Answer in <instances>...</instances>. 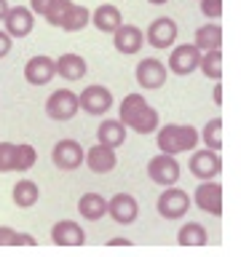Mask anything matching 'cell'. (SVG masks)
<instances>
[{"instance_id":"ab89813d","label":"cell","mask_w":241,"mask_h":257,"mask_svg":"<svg viewBox=\"0 0 241 257\" xmlns=\"http://www.w3.org/2000/svg\"><path fill=\"white\" fill-rule=\"evenodd\" d=\"M148 3H153V6H164V3H169V0H148Z\"/></svg>"},{"instance_id":"9c48e42d","label":"cell","mask_w":241,"mask_h":257,"mask_svg":"<svg viewBox=\"0 0 241 257\" xmlns=\"http://www.w3.org/2000/svg\"><path fill=\"white\" fill-rule=\"evenodd\" d=\"M193 201L201 212L220 217L222 214V185L217 180H201L198 188L193 190Z\"/></svg>"},{"instance_id":"4dcf8cb0","label":"cell","mask_w":241,"mask_h":257,"mask_svg":"<svg viewBox=\"0 0 241 257\" xmlns=\"http://www.w3.org/2000/svg\"><path fill=\"white\" fill-rule=\"evenodd\" d=\"M14 150H16L14 142H0V174L11 172V166H14Z\"/></svg>"},{"instance_id":"5bb4252c","label":"cell","mask_w":241,"mask_h":257,"mask_svg":"<svg viewBox=\"0 0 241 257\" xmlns=\"http://www.w3.org/2000/svg\"><path fill=\"white\" fill-rule=\"evenodd\" d=\"M166 75H169L166 64L153 59V56L142 59L140 64H137V70H134V78H137V83H140L142 88H161L166 83Z\"/></svg>"},{"instance_id":"9a60e30c","label":"cell","mask_w":241,"mask_h":257,"mask_svg":"<svg viewBox=\"0 0 241 257\" xmlns=\"http://www.w3.org/2000/svg\"><path fill=\"white\" fill-rule=\"evenodd\" d=\"M83 164L91 169V172H96V174H107V172H112V169L118 166V153H115V148H110V145L96 142L94 148L86 150Z\"/></svg>"},{"instance_id":"e0dca14e","label":"cell","mask_w":241,"mask_h":257,"mask_svg":"<svg viewBox=\"0 0 241 257\" xmlns=\"http://www.w3.org/2000/svg\"><path fill=\"white\" fill-rule=\"evenodd\" d=\"M142 43H145V32L137 27V24H126L124 22L115 32H112V46H115V51L126 54V56L137 54L142 48Z\"/></svg>"},{"instance_id":"7a4b0ae2","label":"cell","mask_w":241,"mask_h":257,"mask_svg":"<svg viewBox=\"0 0 241 257\" xmlns=\"http://www.w3.org/2000/svg\"><path fill=\"white\" fill-rule=\"evenodd\" d=\"M201 142L198 128L190 123H166L156 128V145L161 153H169V156H180V153H190L196 150V145Z\"/></svg>"},{"instance_id":"603a6c76","label":"cell","mask_w":241,"mask_h":257,"mask_svg":"<svg viewBox=\"0 0 241 257\" xmlns=\"http://www.w3.org/2000/svg\"><path fill=\"white\" fill-rule=\"evenodd\" d=\"M193 46L198 51H209V48H222V27L217 22L201 24L196 30V38H193Z\"/></svg>"},{"instance_id":"8992f818","label":"cell","mask_w":241,"mask_h":257,"mask_svg":"<svg viewBox=\"0 0 241 257\" xmlns=\"http://www.w3.org/2000/svg\"><path fill=\"white\" fill-rule=\"evenodd\" d=\"M156 209L164 220H180V217H185L190 209V196L185 190L174 188V185H169V188H164V193L158 196Z\"/></svg>"},{"instance_id":"484cf974","label":"cell","mask_w":241,"mask_h":257,"mask_svg":"<svg viewBox=\"0 0 241 257\" xmlns=\"http://www.w3.org/2000/svg\"><path fill=\"white\" fill-rule=\"evenodd\" d=\"M88 22H91V11H88L86 6L70 3L67 14H64V19H62V24H59V30H64V32H80Z\"/></svg>"},{"instance_id":"2e32d148","label":"cell","mask_w":241,"mask_h":257,"mask_svg":"<svg viewBox=\"0 0 241 257\" xmlns=\"http://www.w3.org/2000/svg\"><path fill=\"white\" fill-rule=\"evenodd\" d=\"M56 75V67H54V59L46 54H38L32 56V59L24 64V80H27L30 86H46L51 83Z\"/></svg>"},{"instance_id":"83f0119b","label":"cell","mask_w":241,"mask_h":257,"mask_svg":"<svg viewBox=\"0 0 241 257\" xmlns=\"http://www.w3.org/2000/svg\"><path fill=\"white\" fill-rule=\"evenodd\" d=\"M35 161H38V150L32 148L30 142H19V145H16V150H14L11 172H30V169L35 166Z\"/></svg>"},{"instance_id":"d6986e66","label":"cell","mask_w":241,"mask_h":257,"mask_svg":"<svg viewBox=\"0 0 241 257\" xmlns=\"http://www.w3.org/2000/svg\"><path fill=\"white\" fill-rule=\"evenodd\" d=\"M88 24H94L99 32H110V35H112V32L124 24V14H120L118 6L102 3V6H96L91 11V22H88Z\"/></svg>"},{"instance_id":"8fae6325","label":"cell","mask_w":241,"mask_h":257,"mask_svg":"<svg viewBox=\"0 0 241 257\" xmlns=\"http://www.w3.org/2000/svg\"><path fill=\"white\" fill-rule=\"evenodd\" d=\"M198 59L201 51L193 43H182V46H172V54H169V67L174 75H190V72L198 70Z\"/></svg>"},{"instance_id":"cb8c5ba5","label":"cell","mask_w":241,"mask_h":257,"mask_svg":"<svg viewBox=\"0 0 241 257\" xmlns=\"http://www.w3.org/2000/svg\"><path fill=\"white\" fill-rule=\"evenodd\" d=\"M38 198H40V190H38V185L32 182V180H19L11 188V201H14V206H19V209H30V206H35L38 204Z\"/></svg>"},{"instance_id":"277c9868","label":"cell","mask_w":241,"mask_h":257,"mask_svg":"<svg viewBox=\"0 0 241 257\" xmlns=\"http://www.w3.org/2000/svg\"><path fill=\"white\" fill-rule=\"evenodd\" d=\"M112 104H115V99H112V91L107 86H86L83 91L78 94V110L88 112V115H104V112L112 110Z\"/></svg>"},{"instance_id":"f546056e","label":"cell","mask_w":241,"mask_h":257,"mask_svg":"<svg viewBox=\"0 0 241 257\" xmlns=\"http://www.w3.org/2000/svg\"><path fill=\"white\" fill-rule=\"evenodd\" d=\"M72 0H51V6L46 8V22L51 24V27H59L62 19H64V14H67V8H70Z\"/></svg>"},{"instance_id":"5b68a950","label":"cell","mask_w":241,"mask_h":257,"mask_svg":"<svg viewBox=\"0 0 241 257\" xmlns=\"http://www.w3.org/2000/svg\"><path fill=\"white\" fill-rule=\"evenodd\" d=\"M46 115L51 120H56V123L72 120L78 115V94L70 91V88H56L46 99Z\"/></svg>"},{"instance_id":"d6a6232c","label":"cell","mask_w":241,"mask_h":257,"mask_svg":"<svg viewBox=\"0 0 241 257\" xmlns=\"http://www.w3.org/2000/svg\"><path fill=\"white\" fill-rule=\"evenodd\" d=\"M16 244V230L8 225H0V246H14Z\"/></svg>"},{"instance_id":"ac0fdd59","label":"cell","mask_w":241,"mask_h":257,"mask_svg":"<svg viewBox=\"0 0 241 257\" xmlns=\"http://www.w3.org/2000/svg\"><path fill=\"white\" fill-rule=\"evenodd\" d=\"M51 241L56 246H80L86 241V233L75 220H59L51 228Z\"/></svg>"},{"instance_id":"74e56055","label":"cell","mask_w":241,"mask_h":257,"mask_svg":"<svg viewBox=\"0 0 241 257\" xmlns=\"http://www.w3.org/2000/svg\"><path fill=\"white\" fill-rule=\"evenodd\" d=\"M214 102H217V104H222V86H220V83L214 86Z\"/></svg>"},{"instance_id":"4fadbf2b","label":"cell","mask_w":241,"mask_h":257,"mask_svg":"<svg viewBox=\"0 0 241 257\" xmlns=\"http://www.w3.org/2000/svg\"><path fill=\"white\" fill-rule=\"evenodd\" d=\"M107 214L118 225H132L137 220V214H140V204H137V198L132 193H115L107 201Z\"/></svg>"},{"instance_id":"ba28073f","label":"cell","mask_w":241,"mask_h":257,"mask_svg":"<svg viewBox=\"0 0 241 257\" xmlns=\"http://www.w3.org/2000/svg\"><path fill=\"white\" fill-rule=\"evenodd\" d=\"M83 156H86V148L78 140H59L51 150L54 166L62 169V172H75L83 164Z\"/></svg>"},{"instance_id":"d590c367","label":"cell","mask_w":241,"mask_h":257,"mask_svg":"<svg viewBox=\"0 0 241 257\" xmlns=\"http://www.w3.org/2000/svg\"><path fill=\"white\" fill-rule=\"evenodd\" d=\"M38 241L30 236V233H16V244L14 246H35Z\"/></svg>"},{"instance_id":"836d02e7","label":"cell","mask_w":241,"mask_h":257,"mask_svg":"<svg viewBox=\"0 0 241 257\" xmlns=\"http://www.w3.org/2000/svg\"><path fill=\"white\" fill-rule=\"evenodd\" d=\"M48 6H51V0H30V6H27V8H30V11L35 14V16H38V14L43 16Z\"/></svg>"},{"instance_id":"f35d334b","label":"cell","mask_w":241,"mask_h":257,"mask_svg":"<svg viewBox=\"0 0 241 257\" xmlns=\"http://www.w3.org/2000/svg\"><path fill=\"white\" fill-rule=\"evenodd\" d=\"M6 11H8V0H0V22H3Z\"/></svg>"},{"instance_id":"7c38bea8","label":"cell","mask_w":241,"mask_h":257,"mask_svg":"<svg viewBox=\"0 0 241 257\" xmlns=\"http://www.w3.org/2000/svg\"><path fill=\"white\" fill-rule=\"evenodd\" d=\"M32 27H35V14L27 6H8V11L3 16V30L11 38H27Z\"/></svg>"},{"instance_id":"d4e9b609","label":"cell","mask_w":241,"mask_h":257,"mask_svg":"<svg viewBox=\"0 0 241 257\" xmlns=\"http://www.w3.org/2000/svg\"><path fill=\"white\" fill-rule=\"evenodd\" d=\"M209 233L201 222H185L180 230H177V244L180 246H206Z\"/></svg>"},{"instance_id":"e575fe53","label":"cell","mask_w":241,"mask_h":257,"mask_svg":"<svg viewBox=\"0 0 241 257\" xmlns=\"http://www.w3.org/2000/svg\"><path fill=\"white\" fill-rule=\"evenodd\" d=\"M11 40H14V38L8 35L6 30H0V59H3V56L11 51Z\"/></svg>"},{"instance_id":"30bf717a","label":"cell","mask_w":241,"mask_h":257,"mask_svg":"<svg viewBox=\"0 0 241 257\" xmlns=\"http://www.w3.org/2000/svg\"><path fill=\"white\" fill-rule=\"evenodd\" d=\"M177 22L172 16H158L150 22V27L145 30V43L153 48H172L177 40Z\"/></svg>"},{"instance_id":"4316f807","label":"cell","mask_w":241,"mask_h":257,"mask_svg":"<svg viewBox=\"0 0 241 257\" xmlns=\"http://www.w3.org/2000/svg\"><path fill=\"white\" fill-rule=\"evenodd\" d=\"M198 70L204 72L209 80H220L222 78V48H209V51H201Z\"/></svg>"},{"instance_id":"52a82bcc","label":"cell","mask_w":241,"mask_h":257,"mask_svg":"<svg viewBox=\"0 0 241 257\" xmlns=\"http://www.w3.org/2000/svg\"><path fill=\"white\" fill-rule=\"evenodd\" d=\"M188 169L193 177H198V180H217L222 172V158L217 150H193V156L188 161Z\"/></svg>"},{"instance_id":"6da1fadb","label":"cell","mask_w":241,"mask_h":257,"mask_svg":"<svg viewBox=\"0 0 241 257\" xmlns=\"http://www.w3.org/2000/svg\"><path fill=\"white\" fill-rule=\"evenodd\" d=\"M118 120L124 123L126 128H132L137 134H153L158 128V112L156 107H150L148 99H145L142 94H126L124 99H120V107H118Z\"/></svg>"},{"instance_id":"ffe728a7","label":"cell","mask_w":241,"mask_h":257,"mask_svg":"<svg viewBox=\"0 0 241 257\" xmlns=\"http://www.w3.org/2000/svg\"><path fill=\"white\" fill-rule=\"evenodd\" d=\"M54 67H56V75L64 78V80H80L86 75L88 64H86V59L80 54L67 51V54H62L59 59H54Z\"/></svg>"},{"instance_id":"7402d4cb","label":"cell","mask_w":241,"mask_h":257,"mask_svg":"<svg viewBox=\"0 0 241 257\" xmlns=\"http://www.w3.org/2000/svg\"><path fill=\"white\" fill-rule=\"evenodd\" d=\"M126 132L129 128L120 123L118 118H107L99 123V128H96V142L110 145V148H120V145L126 142Z\"/></svg>"},{"instance_id":"44dd1931","label":"cell","mask_w":241,"mask_h":257,"mask_svg":"<svg viewBox=\"0 0 241 257\" xmlns=\"http://www.w3.org/2000/svg\"><path fill=\"white\" fill-rule=\"evenodd\" d=\"M78 212L83 220H102L104 214H107V198L102 196V193H83V196L78 198Z\"/></svg>"},{"instance_id":"f1b7e54d","label":"cell","mask_w":241,"mask_h":257,"mask_svg":"<svg viewBox=\"0 0 241 257\" xmlns=\"http://www.w3.org/2000/svg\"><path fill=\"white\" fill-rule=\"evenodd\" d=\"M198 137L204 140V145L209 150H222V118H212L204 126V132H198Z\"/></svg>"},{"instance_id":"1f68e13d","label":"cell","mask_w":241,"mask_h":257,"mask_svg":"<svg viewBox=\"0 0 241 257\" xmlns=\"http://www.w3.org/2000/svg\"><path fill=\"white\" fill-rule=\"evenodd\" d=\"M201 14L209 16V19H220L222 16V0H198Z\"/></svg>"},{"instance_id":"8d00e7d4","label":"cell","mask_w":241,"mask_h":257,"mask_svg":"<svg viewBox=\"0 0 241 257\" xmlns=\"http://www.w3.org/2000/svg\"><path fill=\"white\" fill-rule=\"evenodd\" d=\"M107 246H132V241H129V238H112Z\"/></svg>"},{"instance_id":"3957f363","label":"cell","mask_w":241,"mask_h":257,"mask_svg":"<svg viewBox=\"0 0 241 257\" xmlns=\"http://www.w3.org/2000/svg\"><path fill=\"white\" fill-rule=\"evenodd\" d=\"M182 169H180V161L177 156H169V153H158L148 161V177L161 188H169V185H177L180 180Z\"/></svg>"}]
</instances>
